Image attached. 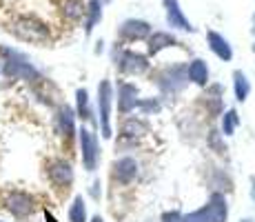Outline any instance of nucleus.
<instances>
[{
  "label": "nucleus",
  "instance_id": "dca6fc26",
  "mask_svg": "<svg viewBox=\"0 0 255 222\" xmlns=\"http://www.w3.org/2000/svg\"><path fill=\"white\" fill-rule=\"evenodd\" d=\"M186 78H189V82H193V85H198V87H207V82H209V67H207V62H204L202 58L191 60L189 67H186Z\"/></svg>",
  "mask_w": 255,
  "mask_h": 222
},
{
  "label": "nucleus",
  "instance_id": "f8f14e48",
  "mask_svg": "<svg viewBox=\"0 0 255 222\" xmlns=\"http://www.w3.org/2000/svg\"><path fill=\"white\" fill-rule=\"evenodd\" d=\"M56 129L62 138L71 140L76 136V111L71 109L69 105H62L60 109L56 111Z\"/></svg>",
  "mask_w": 255,
  "mask_h": 222
},
{
  "label": "nucleus",
  "instance_id": "f704fd0d",
  "mask_svg": "<svg viewBox=\"0 0 255 222\" xmlns=\"http://www.w3.org/2000/svg\"><path fill=\"white\" fill-rule=\"evenodd\" d=\"M0 69H2V67H0Z\"/></svg>",
  "mask_w": 255,
  "mask_h": 222
},
{
  "label": "nucleus",
  "instance_id": "a211bd4d",
  "mask_svg": "<svg viewBox=\"0 0 255 222\" xmlns=\"http://www.w3.org/2000/svg\"><path fill=\"white\" fill-rule=\"evenodd\" d=\"M173 44H178L175 36H171V33H166V31H155L153 36L149 38V53L151 56H158L162 49L173 47Z\"/></svg>",
  "mask_w": 255,
  "mask_h": 222
},
{
  "label": "nucleus",
  "instance_id": "1a4fd4ad",
  "mask_svg": "<svg viewBox=\"0 0 255 222\" xmlns=\"http://www.w3.org/2000/svg\"><path fill=\"white\" fill-rule=\"evenodd\" d=\"M118 69L120 73H127V76H142V73L149 71V60L146 56L135 51H122V56L118 58Z\"/></svg>",
  "mask_w": 255,
  "mask_h": 222
},
{
  "label": "nucleus",
  "instance_id": "6ab92c4d",
  "mask_svg": "<svg viewBox=\"0 0 255 222\" xmlns=\"http://www.w3.org/2000/svg\"><path fill=\"white\" fill-rule=\"evenodd\" d=\"M233 91H235V100L238 102H244L251 93V82H249L247 73L244 71H233Z\"/></svg>",
  "mask_w": 255,
  "mask_h": 222
},
{
  "label": "nucleus",
  "instance_id": "4468645a",
  "mask_svg": "<svg viewBox=\"0 0 255 222\" xmlns=\"http://www.w3.org/2000/svg\"><path fill=\"white\" fill-rule=\"evenodd\" d=\"M149 33H151V24L144 20H135V18L125 20L120 27V36L125 40H144V38H149Z\"/></svg>",
  "mask_w": 255,
  "mask_h": 222
},
{
  "label": "nucleus",
  "instance_id": "393cba45",
  "mask_svg": "<svg viewBox=\"0 0 255 222\" xmlns=\"http://www.w3.org/2000/svg\"><path fill=\"white\" fill-rule=\"evenodd\" d=\"M138 107L140 111H144L146 116H151V113H158L160 111V102L158 100H153V98H149V100H138Z\"/></svg>",
  "mask_w": 255,
  "mask_h": 222
},
{
  "label": "nucleus",
  "instance_id": "f03ea898",
  "mask_svg": "<svg viewBox=\"0 0 255 222\" xmlns=\"http://www.w3.org/2000/svg\"><path fill=\"white\" fill-rule=\"evenodd\" d=\"M2 53L7 56L4 60V67L0 69L4 78H11V80H27V82H38L42 80L40 71L31 65L24 56H20L18 51H11V49H2Z\"/></svg>",
  "mask_w": 255,
  "mask_h": 222
},
{
  "label": "nucleus",
  "instance_id": "423d86ee",
  "mask_svg": "<svg viewBox=\"0 0 255 222\" xmlns=\"http://www.w3.org/2000/svg\"><path fill=\"white\" fill-rule=\"evenodd\" d=\"M78 140H80V151H82V165L85 169L93 174L98 169L100 162V145H98V136L93 131H89L87 127L78 129Z\"/></svg>",
  "mask_w": 255,
  "mask_h": 222
},
{
  "label": "nucleus",
  "instance_id": "473e14b6",
  "mask_svg": "<svg viewBox=\"0 0 255 222\" xmlns=\"http://www.w3.org/2000/svg\"><path fill=\"white\" fill-rule=\"evenodd\" d=\"M253 33H255V27H253Z\"/></svg>",
  "mask_w": 255,
  "mask_h": 222
},
{
  "label": "nucleus",
  "instance_id": "7ed1b4c3",
  "mask_svg": "<svg viewBox=\"0 0 255 222\" xmlns=\"http://www.w3.org/2000/svg\"><path fill=\"white\" fill-rule=\"evenodd\" d=\"M227 218H229L227 198L222 194H213L204 207L182 216V222H227Z\"/></svg>",
  "mask_w": 255,
  "mask_h": 222
},
{
  "label": "nucleus",
  "instance_id": "a878e982",
  "mask_svg": "<svg viewBox=\"0 0 255 222\" xmlns=\"http://www.w3.org/2000/svg\"><path fill=\"white\" fill-rule=\"evenodd\" d=\"M162 222H182V214L180 211H166V214H162Z\"/></svg>",
  "mask_w": 255,
  "mask_h": 222
},
{
  "label": "nucleus",
  "instance_id": "5701e85b",
  "mask_svg": "<svg viewBox=\"0 0 255 222\" xmlns=\"http://www.w3.org/2000/svg\"><path fill=\"white\" fill-rule=\"evenodd\" d=\"M69 222H87V202L82 196H76L69 207Z\"/></svg>",
  "mask_w": 255,
  "mask_h": 222
},
{
  "label": "nucleus",
  "instance_id": "c756f323",
  "mask_svg": "<svg viewBox=\"0 0 255 222\" xmlns=\"http://www.w3.org/2000/svg\"><path fill=\"white\" fill-rule=\"evenodd\" d=\"M91 222H105V218H102V216H93Z\"/></svg>",
  "mask_w": 255,
  "mask_h": 222
},
{
  "label": "nucleus",
  "instance_id": "b1692460",
  "mask_svg": "<svg viewBox=\"0 0 255 222\" xmlns=\"http://www.w3.org/2000/svg\"><path fill=\"white\" fill-rule=\"evenodd\" d=\"M238 125H240L238 111L235 109L224 111V116H222V136H233L235 129H238Z\"/></svg>",
  "mask_w": 255,
  "mask_h": 222
},
{
  "label": "nucleus",
  "instance_id": "0eeeda50",
  "mask_svg": "<svg viewBox=\"0 0 255 222\" xmlns=\"http://www.w3.org/2000/svg\"><path fill=\"white\" fill-rule=\"evenodd\" d=\"M155 85L160 87L162 93H180L182 89L189 85V78H186V67L175 65V67H166L158 73L155 78Z\"/></svg>",
  "mask_w": 255,
  "mask_h": 222
},
{
  "label": "nucleus",
  "instance_id": "412c9836",
  "mask_svg": "<svg viewBox=\"0 0 255 222\" xmlns=\"http://www.w3.org/2000/svg\"><path fill=\"white\" fill-rule=\"evenodd\" d=\"M85 4L80 2V0H65L62 2V16L67 18V20H71V22H76V20H80L82 16H85Z\"/></svg>",
  "mask_w": 255,
  "mask_h": 222
},
{
  "label": "nucleus",
  "instance_id": "9b49d317",
  "mask_svg": "<svg viewBox=\"0 0 255 222\" xmlns=\"http://www.w3.org/2000/svg\"><path fill=\"white\" fill-rule=\"evenodd\" d=\"M138 100V87L131 85V82H118V111L122 116L133 111Z\"/></svg>",
  "mask_w": 255,
  "mask_h": 222
},
{
  "label": "nucleus",
  "instance_id": "ddd939ff",
  "mask_svg": "<svg viewBox=\"0 0 255 222\" xmlns=\"http://www.w3.org/2000/svg\"><path fill=\"white\" fill-rule=\"evenodd\" d=\"M164 7H166V22L169 27L173 29H182V31H195V27L184 18L182 9H180L178 0H164Z\"/></svg>",
  "mask_w": 255,
  "mask_h": 222
},
{
  "label": "nucleus",
  "instance_id": "2eb2a0df",
  "mask_svg": "<svg viewBox=\"0 0 255 222\" xmlns=\"http://www.w3.org/2000/svg\"><path fill=\"white\" fill-rule=\"evenodd\" d=\"M207 40H209L211 51H213L215 56L220 58V60L229 62V60L233 58V49H231V44H229V40H227L224 36H220L218 31H209V33H207Z\"/></svg>",
  "mask_w": 255,
  "mask_h": 222
},
{
  "label": "nucleus",
  "instance_id": "c85d7f7f",
  "mask_svg": "<svg viewBox=\"0 0 255 222\" xmlns=\"http://www.w3.org/2000/svg\"><path fill=\"white\" fill-rule=\"evenodd\" d=\"M251 185H253V189H251V198L255 200V178H251Z\"/></svg>",
  "mask_w": 255,
  "mask_h": 222
},
{
  "label": "nucleus",
  "instance_id": "bb28decb",
  "mask_svg": "<svg viewBox=\"0 0 255 222\" xmlns=\"http://www.w3.org/2000/svg\"><path fill=\"white\" fill-rule=\"evenodd\" d=\"M100 180H93V185H91V196H93V198H100V194H102V189H100Z\"/></svg>",
  "mask_w": 255,
  "mask_h": 222
},
{
  "label": "nucleus",
  "instance_id": "aec40b11",
  "mask_svg": "<svg viewBox=\"0 0 255 222\" xmlns=\"http://www.w3.org/2000/svg\"><path fill=\"white\" fill-rule=\"evenodd\" d=\"M87 22H85V31L87 36L93 31V27H96V22L102 18V2L100 0H89V4H87Z\"/></svg>",
  "mask_w": 255,
  "mask_h": 222
},
{
  "label": "nucleus",
  "instance_id": "f257e3e1",
  "mask_svg": "<svg viewBox=\"0 0 255 222\" xmlns=\"http://www.w3.org/2000/svg\"><path fill=\"white\" fill-rule=\"evenodd\" d=\"M9 31L18 38V40L31 42V44H45L51 38V29L47 27L45 20H40L33 13H16L9 20Z\"/></svg>",
  "mask_w": 255,
  "mask_h": 222
},
{
  "label": "nucleus",
  "instance_id": "cd10ccee",
  "mask_svg": "<svg viewBox=\"0 0 255 222\" xmlns=\"http://www.w3.org/2000/svg\"><path fill=\"white\" fill-rule=\"evenodd\" d=\"M45 218H47V222H58L56 218H53V216L51 214H49V211H45Z\"/></svg>",
  "mask_w": 255,
  "mask_h": 222
},
{
  "label": "nucleus",
  "instance_id": "39448f33",
  "mask_svg": "<svg viewBox=\"0 0 255 222\" xmlns=\"http://www.w3.org/2000/svg\"><path fill=\"white\" fill-rule=\"evenodd\" d=\"M2 207L16 220H27L29 216H33V211H36L38 205H36V198H33L31 194L20 191V189H11V191H7V196H4Z\"/></svg>",
  "mask_w": 255,
  "mask_h": 222
},
{
  "label": "nucleus",
  "instance_id": "f3484780",
  "mask_svg": "<svg viewBox=\"0 0 255 222\" xmlns=\"http://www.w3.org/2000/svg\"><path fill=\"white\" fill-rule=\"evenodd\" d=\"M76 118L80 120H93V111H91V102H89V91L87 89H78L76 91ZM96 125V120H93Z\"/></svg>",
  "mask_w": 255,
  "mask_h": 222
},
{
  "label": "nucleus",
  "instance_id": "6e6552de",
  "mask_svg": "<svg viewBox=\"0 0 255 222\" xmlns=\"http://www.w3.org/2000/svg\"><path fill=\"white\" fill-rule=\"evenodd\" d=\"M47 178L53 187H58V189H67V187L73 185V169L67 160L56 158V160L47 162Z\"/></svg>",
  "mask_w": 255,
  "mask_h": 222
},
{
  "label": "nucleus",
  "instance_id": "2f4dec72",
  "mask_svg": "<svg viewBox=\"0 0 255 222\" xmlns=\"http://www.w3.org/2000/svg\"><path fill=\"white\" fill-rule=\"evenodd\" d=\"M253 51H255V44H253Z\"/></svg>",
  "mask_w": 255,
  "mask_h": 222
},
{
  "label": "nucleus",
  "instance_id": "4be33fe9",
  "mask_svg": "<svg viewBox=\"0 0 255 222\" xmlns=\"http://www.w3.org/2000/svg\"><path fill=\"white\" fill-rule=\"evenodd\" d=\"M120 133L125 138H135V136H142V133H146V125L138 118H127L125 122H122L120 127Z\"/></svg>",
  "mask_w": 255,
  "mask_h": 222
},
{
  "label": "nucleus",
  "instance_id": "7c9ffc66",
  "mask_svg": "<svg viewBox=\"0 0 255 222\" xmlns=\"http://www.w3.org/2000/svg\"><path fill=\"white\" fill-rule=\"evenodd\" d=\"M242 222H251V220H249V218H247V220H242Z\"/></svg>",
  "mask_w": 255,
  "mask_h": 222
},
{
  "label": "nucleus",
  "instance_id": "72a5a7b5",
  "mask_svg": "<svg viewBox=\"0 0 255 222\" xmlns=\"http://www.w3.org/2000/svg\"><path fill=\"white\" fill-rule=\"evenodd\" d=\"M0 222H2V220H0Z\"/></svg>",
  "mask_w": 255,
  "mask_h": 222
},
{
  "label": "nucleus",
  "instance_id": "20e7f679",
  "mask_svg": "<svg viewBox=\"0 0 255 222\" xmlns=\"http://www.w3.org/2000/svg\"><path fill=\"white\" fill-rule=\"evenodd\" d=\"M111 109H114V85L111 80H100L98 85V113H100V131L102 138L109 140L114 136V129H111Z\"/></svg>",
  "mask_w": 255,
  "mask_h": 222
},
{
  "label": "nucleus",
  "instance_id": "9d476101",
  "mask_svg": "<svg viewBox=\"0 0 255 222\" xmlns=\"http://www.w3.org/2000/svg\"><path fill=\"white\" fill-rule=\"evenodd\" d=\"M138 174H140V165L135 158L125 156L114 162V180L120 182V185H131L138 178Z\"/></svg>",
  "mask_w": 255,
  "mask_h": 222
}]
</instances>
